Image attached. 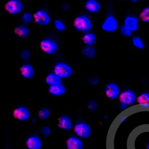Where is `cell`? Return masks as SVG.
<instances>
[{"instance_id":"obj_1","label":"cell","mask_w":149,"mask_h":149,"mask_svg":"<svg viewBox=\"0 0 149 149\" xmlns=\"http://www.w3.org/2000/svg\"><path fill=\"white\" fill-rule=\"evenodd\" d=\"M136 93L131 89H126L120 93L119 97V108L120 109H126L137 101Z\"/></svg>"},{"instance_id":"obj_2","label":"cell","mask_w":149,"mask_h":149,"mask_svg":"<svg viewBox=\"0 0 149 149\" xmlns=\"http://www.w3.org/2000/svg\"><path fill=\"white\" fill-rule=\"evenodd\" d=\"M73 26L77 31L83 33L90 32L92 28L91 18L87 16L83 15L76 17L73 22Z\"/></svg>"},{"instance_id":"obj_3","label":"cell","mask_w":149,"mask_h":149,"mask_svg":"<svg viewBox=\"0 0 149 149\" xmlns=\"http://www.w3.org/2000/svg\"><path fill=\"white\" fill-rule=\"evenodd\" d=\"M54 72L63 79L71 77L74 71L69 64L65 63H59L54 67Z\"/></svg>"},{"instance_id":"obj_4","label":"cell","mask_w":149,"mask_h":149,"mask_svg":"<svg viewBox=\"0 0 149 149\" xmlns=\"http://www.w3.org/2000/svg\"><path fill=\"white\" fill-rule=\"evenodd\" d=\"M101 28L103 31L107 32L112 33L116 31L119 28L117 19L114 16L109 15L103 21Z\"/></svg>"},{"instance_id":"obj_5","label":"cell","mask_w":149,"mask_h":149,"mask_svg":"<svg viewBox=\"0 0 149 149\" xmlns=\"http://www.w3.org/2000/svg\"><path fill=\"white\" fill-rule=\"evenodd\" d=\"M23 5L20 0H9L5 5V9L12 15H17L22 11Z\"/></svg>"},{"instance_id":"obj_6","label":"cell","mask_w":149,"mask_h":149,"mask_svg":"<svg viewBox=\"0 0 149 149\" xmlns=\"http://www.w3.org/2000/svg\"><path fill=\"white\" fill-rule=\"evenodd\" d=\"M40 47L43 52L48 55H53L58 50V46L56 42L49 39H44L41 41Z\"/></svg>"},{"instance_id":"obj_7","label":"cell","mask_w":149,"mask_h":149,"mask_svg":"<svg viewBox=\"0 0 149 149\" xmlns=\"http://www.w3.org/2000/svg\"><path fill=\"white\" fill-rule=\"evenodd\" d=\"M74 130L75 134L81 138H88L92 134L91 126L88 124L84 122L76 124L74 128Z\"/></svg>"},{"instance_id":"obj_8","label":"cell","mask_w":149,"mask_h":149,"mask_svg":"<svg viewBox=\"0 0 149 149\" xmlns=\"http://www.w3.org/2000/svg\"><path fill=\"white\" fill-rule=\"evenodd\" d=\"M34 18L35 22L40 26H47L51 22L49 15L44 10H39L35 12Z\"/></svg>"},{"instance_id":"obj_9","label":"cell","mask_w":149,"mask_h":149,"mask_svg":"<svg viewBox=\"0 0 149 149\" xmlns=\"http://www.w3.org/2000/svg\"><path fill=\"white\" fill-rule=\"evenodd\" d=\"M31 112L25 106H20L15 108L13 111V116L15 118L20 121H25L30 118Z\"/></svg>"},{"instance_id":"obj_10","label":"cell","mask_w":149,"mask_h":149,"mask_svg":"<svg viewBox=\"0 0 149 149\" xmlns=\"http://www.w3.org/2000/svg\"><path fill=\"white\" fill-rule=\"evenodd\" d=\"M106 97L110 99H115L119 97L120 95V90L117 84L114 83H110L106 86L105 89Z\"/></svg>"},{"instance_id":"obj_11","label":"cell","mask_w":149,"mask_h":149,"mask_svg":"<svg viewBox=\"0 0 149 149\" xmlns=\"http://www.w3.org/2000/svg\"><path fill=\"white\" fill-rule=\"evenodd\" d=\"M139 20L135 16H127L124 20V24L132 32H135L138 30L139 27Z\"/></svg>"},{"instance_id":"obj_12","label":"cell","mask_w":149,"mask_h":149,"mask_svg":"<svg viewBox=\"0 0 149 149\" xmlns=\"http://www.w3.org/2000/svg\"><path fill=\"white\" fill-rule=\"evenodd\" d=\"M21 76L25 79H31L34 76L35 71L31 64L25 63L21 66L20 68Z\"/></svg>"},{"instance_id":"obj_13","label":"cell","mask_w":149,"mask_h":149,"mask_svg":"<svg viewBox=\"0 0 149 149\" xmlns=\"http://www.w3.org/2000/svg\"><path fill=\"white\" fill-rule=\"evenodd\" d=\"M85 6L86 11L91 13H98L101 9V3L97 0H87Z\"/></svg>"},{"instance_id":"obj_14","label":"cell","mask_w":149,"mask_h":149,"mask_svg":"<svg viewBox=\"0 0 149 149\" xmlns=\"http://www.w3.org/2000/svg\"><path fill=\"white\" fill-rule=\"evenodd\" d=\"M66 146L68 149H83V143L79 138L71 136L67 139Z\"/></svg>"},{"instance_id":"obj_15","label":"cell","mask_w":149,"mask_h":149,"mask_svg":"<svg viewBox=\"0 0 149 149\" xmlns=\"http://www.w3.org/2000/svg\"><path fill=\"white\" fill-rule=\"evenodd\" d=\"M26 145L29 149H40L42 146V141L39 137L32 136L27 139Z\"/></svg>"},{"instance_id":"obj_16","label":"cell","mask_w":149,"mask_h":149,"mask_svg":"<svg viewBox=\"0 0 149 149\" xmlns=\"http://www.w3.org/2000/svg\"><path fill=\"white\" fill-rule=\"evenodd\" d=\"M58 125L61 129L69 130L73 128V123L69 116L63 115L59 118Z\"/></svg>"},{"instance_id":"obj_17","label":"cell","mask_w":149,"mask_h":149,"mask_svg":"<svg viewBox=\"0 0 149 149\" xmlns=\"http://www.w3.org/2000/svg\"><path fill=\"white\" fill-rule=\"evenodd\" d=\"M48 92L53 96H62L66 93V88L62 84H60L49 86Z\"/></svg>"},{"instance_id":"obj_18","label":"cell","mask_w":149,"mask_h":149,"mask_svg":"<svg viewBox=\"0 0 149 149\" xmlns=\"http://www.w3.org/2000/svg\"><path fill=\"white\" fill-rule=\"evenodd\" d=\"M14 32L18 37L21 38H26L30 34V31L29 28L22 25L17 26L14 30Z\"/></svg>"},{"instance_id":"obj_19","label":"cell","mask_w":149,"mask_h":149,"mask_svg":"<svg viewBox=\"0 0 149 149\" xmlns=\"http://www.w3.org/2000/svg\"><path fill=\"white\" fill-rule=\"evenodd\" d=\"M62 80V79L54 72L48 74L45 78L46 83L49 86L60 84Z\"/></svg>"},{"instance_id":"obj_20","label":"cell","mask_w":149,"mask_h":149,"mask_svg":"<svg viewBox=\"0 0 149 149\" xmlns=\"http://www.w3.org/2000/svg\"><path fill=\"white\" fill-rule=\"evenodd\" d=\"M137 102L141 108L149 109V93H144L137 97Z\"/></svg>"},{"instance_id":"obj_21","label":"cell","mask_w":149,"mask_h":149,"mask_svg":"<svg viewBox=\"0 0 149 149\" xmlns=\"http://www.w3.org/2000/svg\"><path fill=\"white\" fill-rule=\"evenodd\" d=\"M81 53L86 58L92 59L96 55V51L93 46H86L82 49Z\"/></svg>"},{"instance_id":"obj_22","label":"cell","mask_w":149,"mask_h":149,"mask_svg":"<svg viewBox=\"0 0 149 149\" xmlns=\"http://www.w3.org/2000/svg\"><path fill=\"white\" fill-rule=\"evenodd\" d=\"M96 35L91 32L84 33L82 38V42L86 46H93L96 43Z\"/></svg>"},{"instance_id":"obj_23","label":"cell","mask_w":149,"mask_h":149,"mask_svg":"<svg viewBox=\"0 0 149 149\" xmlns=\"http://www.w3.org/2000/svg\"><path fill=\"white\" fill-rule=\"evenodd\" d=\"M34 20V15L29 12L23 13L21 16V21L24 24H30Z\"/></svg>"},{"instance_id":"obj_24","label":"cell","mask_w":149,"mask_h":149,"mask_svg":"<svg viewBox=\"0 0 149 149\" xmlns=\"http://www.w3.org/2000/svg\"><path fill=\"white\" fill-rule=\"evenodd\" d=\"M132 43L133 46L138 49L143 50L144 48V43L143 40L140 37L136 36L132 38Z\"/></svg>"},{"instance_id":"obj_25","label":"cell","mask_w":149,"mask_h":149,"mask_svg":"<svg viewBox=\"0 0 149 149\" xmlns=\"http://www.w3.org/2000/svg\"><path fill=\"white\" fill-rule=\"evenodd\" d=\"M140 18L145 23H149V6L143 8L140 13Z\"/></svg>"},{"instance_id":"obj_26","label":"cell","mask_w":149,"mask_h":149,"mask_svg":"<svg viewBox=\"0 0 149 149\" xmlns=\"http://www.w3.org/2000/svg\"><path fill=\"white\" fill-rule=\"evenodd\" d=\"M51 115V111L47 108H42L38 112V116L42 120L48 118Z\"/></svg>"},{"instance_id":"obj_27","label":"cell","mask_w":149,"mask_h":149,"mask_svg":"<svg viewBox=\"0 0 149 149\" xmlns=\"http://www.w3.org/2000/svg\"><path fill=\"white\" fill-rule=\"evenodd\" d=\"M55 28L60 31H63L66 29V26L64 22L60 19H56L54 22Z\"/></svg>"},{"instance_id":"obj_28","label":"cell","mask_w":149,"mask_h":149,"mask_svg":"<svg viewBox=\"0 0 149 149\" xmlns=\"http://www.w3.org/2000/svg\"><path fill=\"white\" fill-rule=\"evenodd\" d=\"M119 31L122 36L125 37H130L132 36L133 32L124 25H122L119 27Z\"/></svg>"},{"instance_id":"obj_29","label":"cell","mask_w":149,"mask_h":149,"mask_svg":"<svg viewBox=\"0 0 149 149\" xmlns=\"http://www.w3.org/2000/svg\"><path fill=\"white\" fill-rule=\"evenodd\" d=\"M20 56L24 61H28L31 58V52L28 49H23L20 52Z\"/></svg>"},{"instance_id":"obj_30","label":"cell","mask_w":149,"mask_h":149,"mask_svg":"<svg viewBox=\"0 0 149 149\" xmlns=\"http://www.w3.org/2000/svg\"><path fill=\"white\" fill-rule=\"evenodd\" d=\"M87 108L90 111L94 112L98 109V104L95 100H91L87 103Z\"/></svg>"},{"instance_id":"obj_31","label":"cell","mask_w":149,"mask_h":149,"mask_svg":"<svg viewBox=\"0 0 149 149\" xmlns=\"http://www.w3.org/2000/svg\"><path fill=\"white\" fill-rule=\"evenodd\" d=\"M41 133L43 135L44 137H48L52 133V130L51 128L48 126H44L41 128Z\"/></svg>"},{"instance_id":"obj_32","label":"cell","mask_w":149,"mask_h":149,"mask_svg":"<svg viewBox=\"0 0 149 149\" xmlns=\"http://www.w3.org/2000/svg\"><path fill=\"white\" fill-rule=\"evenodd\" d=\"M88 82L91 86H97L99 84V79L96 77H91L88 79Z\"/></svg>"},{"instance_id":"obj_33","label":"cell","mask_w":149,"mask_h":149,"mask_svg":"<svg viewBox=\"0 0 149 149\" xmlns=\"http://www.w3.org/2000/svg\"><path fill=\"white\" fill-rule=\"evenodd\" d=\"M62 9H63V10H68L70 9V5L67 4V3L63 4L62 5Z\"/></svg>"},{"instance_id":"obj_34","label":"cell","mask_w":149,"mask_h":149,"mask_svg":"<svg viewBox=\"0 0 149 149\" xmlns=\"http://www.w3.org/2000/svg\"><path fill=\"white\" fill-rule=\"evenodd\" d=\"M131 1L133 2H137L139 0H131Z\"/></svg>"},{"instance_id":"obj_35","label":"cell","mask_w":149,"mask_h":149,"mask_svg":"<svg viewBox=\"0 0 149 149\" xmlns=\"http://www.w3.org/2000/svg\"><path fill=\"white\" fill-rule=\"evenodd\" d=\"M147 149H149V142L148 143V145H147Z\"/></svg>"},{"instance_id":"obj_36","label":"cell","mask_w":149,"mask_h":149,"mask_svg":"<svg viewBox=\"0 0 149 149\" xmlns=\"http://www.w3.org/2000/svg\"><path fill=\"white\" fill-rule=\"evenodd\" d=\"M123 1H126V0H123Z\"/></svg>"}]
</instances>
